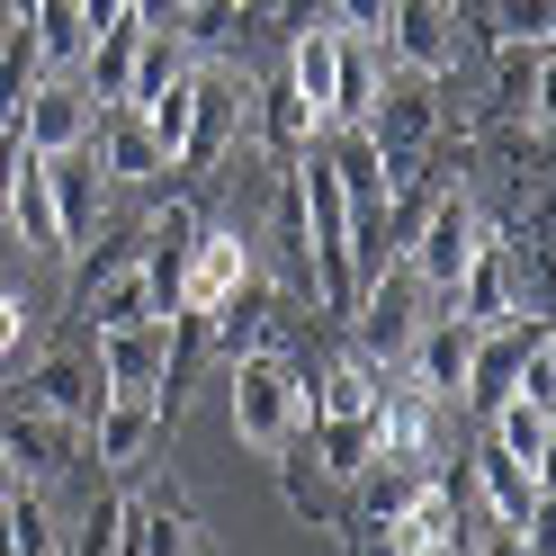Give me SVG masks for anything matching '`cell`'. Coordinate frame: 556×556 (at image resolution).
Segmentation results:
<instances>
[{
	"label": "cell",
	"mask_w": 556,
	"mask_h": 556,
	"mask_svg": "<svg viewBox=\"0 0 556 556\" xmlns=\"http://www.w3.org/2000/svg\"><path fill=\"white\" fill-rule=\"evenodd\" d=\"M225 413H233V440L242 448H288L305 431V359L288 351H233V377H225Z\"/></svg>",
	"instance_id": "obj_1"
},
{
	"label": "cell",
	"mask_w": 556,
	"mask_h": 556,
	"mask_svg": "<svg viewBox=\"0 0 556 556\" xmlns=\"http://www.w3.org/2000/svg\"><path fill=\"white\" fill-rule=\"evenodd\" d=\"M90 368H99V395H162V422H180V315L109 324Z\"/></svg>",
	"instance_id": "obj_2"
},
{
	"label": "cell",
	"mask_w": 556,
	"mask_h": 556,
	"mask_svg": "<svg viewBox=\"0 0 556 556\" xmlns=\"http://www.w3.org/2000/svg\"><path fill=\"white\" fill-rule=\"evenodd\" d=\"M484 233H494V225H484V206H476L467 189H431V206H422V216H413V233H404V269L422 278L431 296H448V278L476 261Z\"/></svg>",
	"instance_id": "obj_3"
},
{
	"label": "cell",
	"mask_w": 556,
	"mask_h": 556,
	"mask_svg": "<svg viewBox=\"0 0 556 556\" xmlns=\"http://www.w3.org/2000/svg\"><path fill=\"white\" fill-rule=\"evenodd\" d=\"M242 109H252V81H242L233 63H198V90H189V135H180V153H170V170H189V180L225 170V153L242 144Z\"/></svg>",
	"instance_id": "obj_4"
},
{
	"label": "cell",
	"mask_w": 556,
	"mask_h": 556,
	"mask_svg": "<svg viewBox=\"0 0 556 556\" xmlns=\"http://www.w3.org/2000/svg\"><path fill=\"white\" fill-rule=\"evenodd\" d=\"M359 126H368V144L387 153V170H422V153L448 135V117H440V81H422V73L377 81V109H368Z\"/></svg>",
	"instance_id": "obj_5"
},
{
	"label": "cell",
	"mask_w": 556,
	"mask_h": 556,
	"mask_svg": "<svg viewBox=\"0 0 556 556\" xmlns=\"http://www.w3.org/2000/svg\"><path fill=\"white\" fill-rule=\"evenodd\" d=\"M448 413H458V404H440L431 387H413V377L387 368V395H377V458L431 476L448 458Z\"/></svg>",
	"instance_id": "obj_6"
},
{
	"label": "cell",
	"mask_w": 556,
	"mask_h": 556,
	"mask_svg": "<svg viewBox=\"0 0 556 556\" xmlns=\"http://www.w3.org/2000/svg\"><path fill=\"white\" fill-rule=\"evenodd\" d=\"M448 315H458L467 332H494V324H520V315H530V278H520V252H511V242H494V233L476 242V261L448 278Z\"/></svg>",
	"instance_id": "obj_7"
},
{
	"label": "cell",
	"mask_w": 556,
	"mask_h": 556,
	"mask_svg": "<svg viewBox=\"0 0 556 556\" xmlns=\"http://www.w3.org/2000/svg\"><path fill=\"white\" fill-rule=\"evenodd\" d=\"M395 73H422V81H448L458 73V0H395L387 27H377Z\"/></svg>",
	"instance_id": "obj_8"
},
{
	"label": "cell",
	"mask_w": 556,
	"mask_h": 556,
	"mask_svg": "<svg viewBox=\"0 0 556 556\" xmlns=\"http://www.w3.org/2000/svg\"><path fill=\"white\" fill-rule=\"evenodd\" d=\"M252 278V242H242L233 225H198V242H189V261H180V296H170V315H189V324H206L216 305Z\"/></svg>",
	"instance_id": "obj_9"
},
{
	"label": "cell",
	"mask_w": 556,
	"mask_h": 556,
	"mask_svg": "<svg viewBox=\"0 0 556 556\" xmlns=\"http://www.w3.org/2000/svg\"><path fill=\"white\" fill-rule=\"evenodd\" d=\"M377 539H387L395 556H458V547H467V511H458V484H448V476L431 467L422 484H413V503H404V511H395Z\"/></svg>",
	"instance_id": "obj_10"
},
{
	"label": "cell",
	"mask_w": 556,
	"mask_h": 556,
	"mask_svg": "<svg viewBox=\"0 0 556 556\" xmlns=\"http://www.w3.org/2000/svg\"><path fill=\"white\" fill-rule=\"evenodd\" d=\"M81 448V422H54V413H0V476L10 484H54Z\"/></svg>",
	"instance_id": "obj_11"
},
{
	"label": "cell",
	"mask_w": 556,
	"mask_h": 556,
	"mask_svg": "<svg viewBox=\"0 0 556 556\" xmlns=\"http://www.w3.org/2000/svg\"><path fill=\"white\" fill-rule=\"evenodd\" d=\"M556 324L539 315H520V324H494V332H476V351H467V387H458V404L467 413H494L503 395H511V377H520V359H530V341H547Z\"/></svg>",
	"instance_id": "obj_12"
},
{
	"label": "cell",
	"mask_w": 556,
	"mask_h": 556,
	"mask_svg": "<svg viewBox=\"0 0 556 556\" xmlns=\"http://www.w3.org/2000/svg\"><path fill=\"white\" fill-rule=\"evenodd\" d=\"M90 109H99V99L81 90V73H37V90L18 99V135H27V153H73L81 135H90Z\"/></svg>",
	"instance_id": "obj_13"
},
{
	"label": "cell",
	"mask_w": 556,
	"mask_h": 556,
	"mask_svg": "<svg viewBox=\"0 0 556 556\" xmlns=\"http://www.w3.org/2000/svg\"><path fill=\"white\" fill-rule=\"evenodd\" d=\"M81 144L99 153V170H109V180H126V189H144V180H162L170 170V153L153 144V126L126 109V99H109V109H90V135Z\"/></svg>",
	"instance_id": "obj_14"
},
{
	"label": "cell",
	"mask_w": 556,
	"mask_h": 556,
	"mask_svg": "<svg viewBox=\"0 0 556 556\" xmlns=\"http://www.w3.org/2000/svg\"><path fill=\"white\" fill-rule=\"evenodd\" d=\"M46 189H54V216H63V242H81L99 233V216H109V170H99V153L90 144H73V153H46Z\"/></svg>",
	"instance_id": "obj_15"
},
{
	"label": "cell",
	"mask_w": 556,
	"mask_h": 556,
	"mask_svg": "<svg viewBox=\"0 0 556 556\" xmlns=\"http://www.w3.org/2000/svg\"><path fill=\"white\" fill-rule=\"evenodd\" d=\"M144 10H117L109 27H90V46H81V90L109 109V99H126L135 90V63H144Z\"/></svg>",
	"instance_id": "obj_16"
},
{
	"label": "cell",
	"mask_w": 556,
	"mask_h": 556,
	"mask_svg": "<svg viewBox=\"0 0 556 556\" xmlns=\"http://www.w3.org/2000/svg\"><path fill=\"white\" fill-rule=\"evenodd\" d=\"M278 458V494H288V511L305 520V530H341V494H351V484H341L324 458H315V440H288V448H269Z\"/></svg>",
	"instance_id": "obj_17"
},
{
	"label": "cell",
	"mask_w": 556,
	"mask_h": 556,
	"mask_svg": "<svg viewBox=\"0 0 556 556\" xmlns=\"http://www.w3.org/2000/svg\"><path fill=\"white\" fill-rule=\"evenodd\" d=\"M81 431L99 448V467H135L170 422H162V395H99V413H90Z\"/></svg>",
	"instance_id": "obj_18"
},
{
	"label": "cell",
	"mask_w": 556,
	"mask_h": 556,
	"mask_svg": "<svg viewBox=\"0 0 556 556\" xmlns=\"http://www.w3.org/2000/svg\"><path fill=\"white\" fill-rule=\"evenodd\" d=\"M206 332H216V351L233 359V351H278V332H288V315H278V296L261 288V269L242 278V288L206 315Z\"/></svg>",
	"instance_id": "obj_19"
},
{
	"label": "cell",
	"mask_w": 556,
	"mask_h": 556,
	"mask_svg": "<svg viewBox=\"0 0 556 556\" xmlns=\"http://www.w3.org/2000/svg\"><path fill=\"white\" fill-rule=\"evenodd\" d=\"M377 81H387V46L377 37H351L341 27V54H332V109H324V135L332 126H359L377 109Z\"/></svg>",
	"instance_id": "obj_20"
},
{
	"label": "cell",
	"mask_w": 556,
	"mask_h": 556,
	"mask_svg": "<svg viewBox=\"0 0 556 556\" xmlns=\"http://www.w3.org/2000/svg\"><path fill=\"white\" fill-rule=\"evenodd\" d=\"M73 305H81L99 332H109V324H144V315H162V296H153V278H144V261H135V252H126V261H109V269H99Z\"/></svg>",
	"instance_id": "obj_21"
},
{
	"label": "cell",
	"mask_w": 556,
	"mask_h": 556,
	"mask_svg": "<svg viewBox=\"0 0 556 556\" xmlns=\"http://www.w3.org/2000/svg\"><path fill=\"white\" fill-rule=\"evenodd\" d=\"M494 109L511 126H547V46H511L503 37V63H494Z\"/></svg>",
	"instance_id": "obj_22"
},
{
	"label": "cell",
	"mask_w": 556,
	"mask_h": 556,
	"mask_svg": "<svg viewBox=\"0 0 556 556\" xmlns=\"http://www.w3.org/2000/svg\"><path fill=\"white\" fill-rule=\"evenodd\" d=\"M0 206H10V225H18L27 252H73V242H63V216H54V189H46V153L18 162V180H10Z\"/></svg>",
	"instance_id": "obj_23"
},
{
	"label": "cell",
	"mask_w": 556,
	"mask_h": 556,
	"mask_svg": "<svg viewBox=\"0 0 556 556\" xmlns=\"http://www.w3.org/2000/svg\"><path fill=\"white\" fill-rule=\"evenodd\" d=\"M484 422H494V448H511V458L530 467V476H547V448H556V404H539V395H503L494 413H484Z\"/></svg>",
	"instance_id": "obj_24"
},
{
	"label": "cell",
	"mask_w": 556,
	"mask_h": 556,
	"mask_svg": "<svg viewBox=\"0 0 556 556\" xmlns=\"http://www.w3.org/2000/svg\"><path fill=\"white\" fill-rule=\"evenodd\" d=\"M332 54H341V27L332 18H315V27H296L288 37V90L305 99V109H332Z\"/></svg>",
	"instance_id": "obj_25"
},
{
	"label": "cell",
	"mask_w": 556,
	"mask_h": 556,
	"mask_svg": "<svg viewBox=\"0 0 556 556\" xmlns=\"http://www.w3.org/2000/svg\"><path fill=\"white\" fill-rule=\"evenodd\" d=\"M27 404L54 413V422H90L99 413V368L90 359H46L37 377H27Z\"/></svg>",
	"instance_id": "obj_26"
},
{
	"label": "cell",
	"mask_w": 556,
	"mask_h": 556,
	"mask_svg": "<svg viewBox=\"0 0 556 556\" xmlns=\"http://www.w3.org/2000/svg\"><path fill=\"white\" fill-rule=\"evenodd\" d=\"M27 37H37L46 73H81V46H90L81 0H27Z\"/></svg>",
	"instance_id": "obj_27"
},
{
	"label": "cell",
	"mask_w": 556,
	"mask_h": 556,
	"mask_svg": "<svg viewBox=\"0 0 556 556\" xmlns=\"http://www.w3.org/2000/svg\"><path fill=\"white\" fill-rule=\"evenodd\" d=\"M252 99H261V135H269V153H278V162H296V153L324 135V117L305 109V99H296L288 81H269V90H252Z\"/></svg>",
	"instance_id": "obj_28"
},
{
	"label": "cell",
	"mask_w": 556,
	"mask_h": 556,
	"mask_svg": "<svg viewBox=\"0 0 556 556\" xmlns=\"http://www.w3.org/2000/svg\"><path fill=\"white\" fill-rule=\"evenodd\" d=\"M0 547H10V556H37V547H54L46 484H18V494H0Z\"/></svg>",
	"instance_id": "obj_29"
},
{
	"label": "cell",
	"mask_w": 556,
	"mask_h": 556,
	"mask_svg": "<svg viewBox=\"0 0 556 556\" xmlns=\"http://www.w3.org/2000/svg\"><path fill=\"white\" fill-rule=\"evenodd\" d=\"M37 73H46V54H37V37H27V10H18V27L0 37V117L18 126V99L37 90Z\"/></svg>",
	"instance_id": "obj_30"
},
{
	"label": "cell",
	"mask_w": 556,
	"mask_h": 556,
	"mask_svg": "<svg viewBox=\"0 0 556 556\" xmlns=\"http://www.w3.org/2000/svg\"><path fill=\"white\" fill-rule=\"evenodd\" d=\"M494 37H511V46H547L556 37V0H503V27Z\"/></svg>",
	"instance_id": "obj_31"
},
{
	"label": "cell",
	"mask_w": 556,
	"mask_h": 556,
	"mask_svg": "<svg viewBox=\"0 0 556 556\" xmlns=\"http://www.w3.org/2000/svg\"><path fill=\"white\" fill-rule=\"evenodd\" d=\"M387 10H395V0H332V27H351V37H377V27H387Z\"/></svg>",
	"instance_id": "obj_32"
},
{
	"label": "cell",
	"mask_w": 556,
	"mask_h": 556,
	"mask_svg": "<svg viewBox=\"0 0 556 556\" xmlns=\"http://www.w3.org/2000/svg\"><path fill=\"white\" fill-rule=\"evenodd\" d=\"M117 530H126V503H90V520H81V547H117Z\"/></svg>",
	"instance_id": "obj_33"
},
{
	"label": "cell",
	"mask_w": 556,
	"mask_h": 556,
	"mask_svg": "<svg viewBox=\"0 0 556 556\" xmlns=\"http://www.w3.org/2000/svg\"><path fill=\"white\" fill-rule=\"evenodd\" d=\"M18 341H27V305L0 288V359H18Z\"/></svg>",
	"instance_id": "obj_34"
},
{
	"label": "cell",
	"mask_w": 556,
	"mask_h": 556,
	"mask_svg": "<svg viewBox=\"0 0 556 556\" xmlns=\"http://www.w3.org/2000/svg\"><path fill=\"white\" fill-rule=\"evenodd\" d=\"M18 162H27V135L0 117V198H10V180H18Z\"/></svg>",
	"instance_id": "obj_35"
},
{
	"label": "cell",
	"mask_w": 556,
	"mask_h": 556,
	"mask_svg": "<svg viewBox=\"0 0 556 556\" xmlns=\"http://www.w3.org/2000/svg\"><path fill=\"white\" fill-rule=\"evenodd\" d=\"M117 10H126V0H81V18H90V27H109Z\"/></svg>",
	"instance_id": "obj_36"
},
{
	"label": "cell",
	"mask_w": 556,
	"mask_h": 556,
	"mask_svg": "<svg viewBox=\"0 0 556 556\" xmlns=\"http://www.w3.org/2000/svg\"><path fill=\"white\" fill-rule=\"evenodd\" d=\"M180 10H198V0H180Z\"/></svg>",
	"instance_id": "obj_37"
},
{
	"label": "cell",
	"mask_w": 556,
	"mask_h": 556,
	"mask_svg": "<svg viewBox=\"0 0 556 556\" xmlns=\"http://www.w3.org/2000/svg\"><path fill=\"white\" fill-rule=\"evenodd\" d=\"M10 10H27V0H10Z\"/></svg>",
	"instance_id": "obj_38"
}]
</instances>
